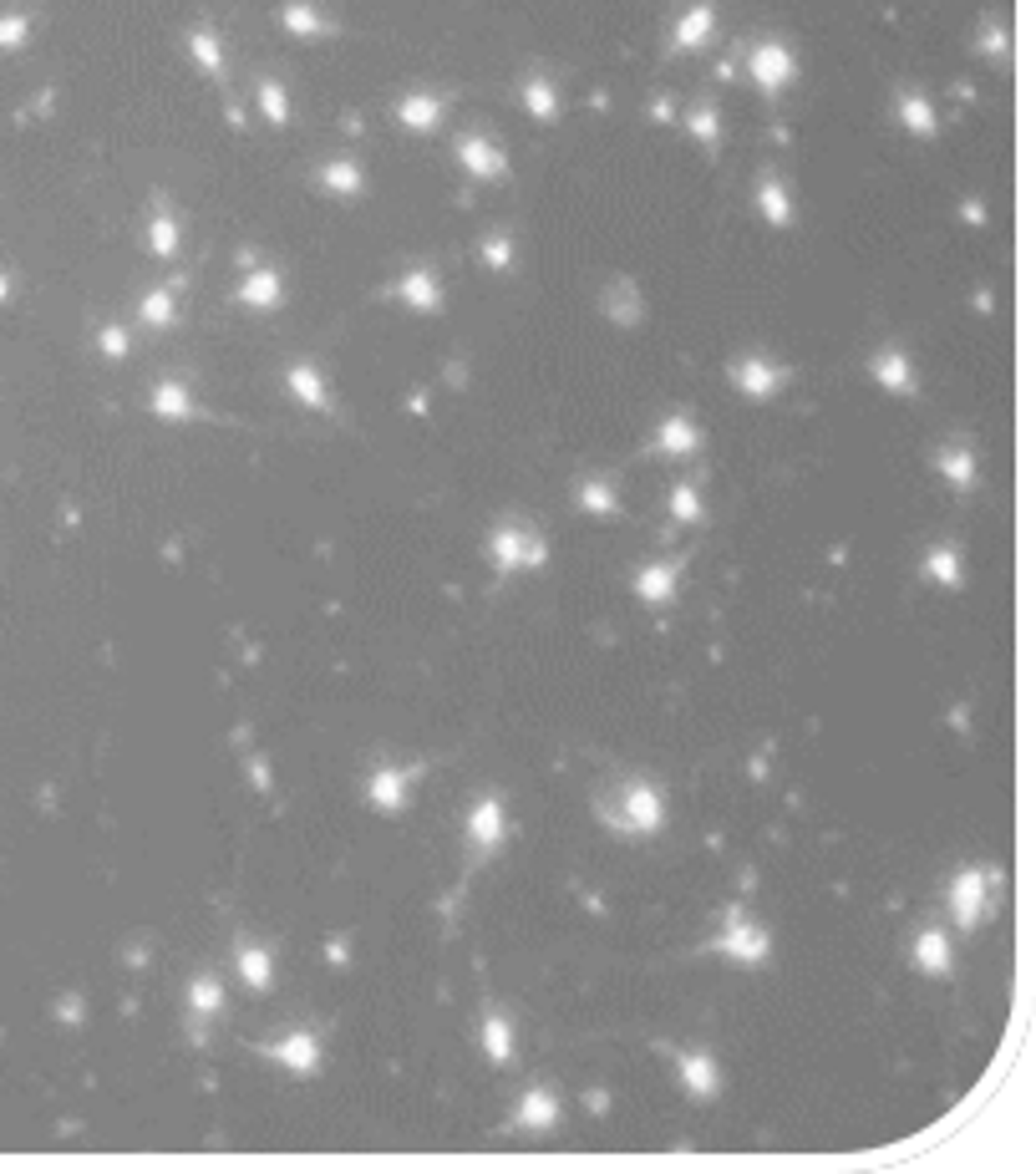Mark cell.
I'll return each mask as SVG.
<instances>
[{
  "label": "cell",
  "instance_id": "cell-14",
  "mask_svg": "<svg viewBox=\"0 0 1036 1174\" xmlns=\"http://www.w3.org/2000/svg\"><path fill=\"white\" fill-rule=\"evenodd\" d=\"M671 585H676V570H671V564H661V570H646V575L635 579V590H640L646 600H665V596H671Z\"/></svg>",
  "mask_w": 1036,
  "mask_h": 1174
},
{
  "label": "cell",
  "instance_id": "cell-7",
  "mask_svg": "<svg viewBox=\"0 0 1036 1174\" xmlns=\"http://www.w3.org/2000/svg\"><path fill=\"white\" fill-rule=\"evenodd\" d=\"M412 778H417V768H376L371 773V803L381 808V814H397V808L406 803Z\"/></svg>",
  "mask_w": 1036,
  "mask_h": 1174
},
{
  "label": "cell",
  "instance_id": "cell-12",
  "mask_svg": "<svg viewBox=\"0 0 1036 1174\" xmlns=\"http://www.w3.org/2000/svg\"><path fill=\"white\" fill-rule=\"evenodd\" d=\"M554 1124H559V1098L549 1088H534L524 1098V1109H518V1129L534 1133V1129H554Z\"/></svg>",
  "mask_w": 1036,
  "mask_h": 1174
},
{
  "label": "cell",
  "instance_id": "cell-8",
  "mask_svg": "<svg viewBox=\"0 0 1036 1174\" xmlns=\"http://www.w3.org/2000/svg\"><path fill=\"white\" fill-rule=\"evenodd\" d=\"M544 555L539 544H528V534L524 529H503L498 539H493V560H498V570L503 575H513V570H524V564H534Z\"/></svg>",
  "mask_w": 1036,
  "mask_h": 1174
},
{
  "label": "cell",
  "instance_id": "cell-21",
  "mask_svg": "<svg viewBox=\"0 0 1036 1174\" xmlns=\"http://www.w3.org/2000/svg\"><path fill=\"white\" fill-rule=\"evenodd\" d=\"M930 575L940 579V585H956V579H960V575H956V555H935V560H930Z\"/></svg>",
  "mask_w": 1036,
  "mask_h": 1174
},
{
  "label": "cell",
  "instance_id": "cell-13",
  "mask_svg": "<svg viewBox=\"0 0 1036 1174\" xmlns=\"http://www.w3.org/2000/svg\"><path fill=\"white\" fill-rule=\"evenodd\" d=\"M483 1047H488V1058H493V1062H503V1068L513 1062V1027H509V1017H503V1011H488V1017H483Z\"/></svg>",
  "mask_w": 1036,
  "mask_h": 1174
},
{
  "label": "cell",
  "instance_id": "cell-25",
  "mask_svg": "<svg viewBox=\"0 0 1036 1174\" xmlns=\"http://www.w3.org/2000/svg\"><path fill=\"white\" fill-rule=\"evenodd\" d=\"M265 107H269V112H275V117H285V97H280L275 87H265Z\"/></svg>",
  "mask_w": 1036,
  "mask_h": 1174
},
{
  "label": "cell",
  "instance_id": "cell-22",
  "mask_svg": "<svg viewBox=\"0 0 1036 1174\" xmlns=\"http://www.w3.org/2000/svg\"><path fill=\"white\" fill-rule=\"evenodd\" d=\"M406 301H422V305H438V295H432V280H406Z\"/></svg>",
  "mask_w": 1036,
  "mask_h": 1174
},
{
  "label": "cell",
  "instance_id": "cell-5",
  "mask_svg": "<svg viewBox=\"0 0 1036 1174\" xmlns=\"http://www.w3.org/2000/svg\"><path fill=\"white\" fill-rule=\"evenodd\" d=\"M462 829H468L473 855H493V849L503 844V803H498V799H478Z\"/></svg>",
  "mask_w": 1036,
  "mask_h": 1174
},
{
  "label": "cell",
  "instance_id": "cell-19",
  "mask_svg": "<svg viewBox=\"0 0 1036 1174\" xmlns=\"http://www.w3.org/2000/svg\"><path fill=\"white\" fill-rule=\"evenodd\" d=\"M661 448H676V453H686V448H691V427H686V417H676V423L661 433Z\"/></svg>",
  "mask_w": 1036,
  "mask_h": 1174
},
{
  "label": "cell",
  "instance_id": "cell-1",
  "mask_svg": "<svg viewBox=\"0 0 1036 1174\" xmlns=\"http://www.w3.org/2000/svg\"><path fill=\"white\" fill-rule=\"evenodd\" d=\"M599 814H605V824L620 829V834H656L665 824V799H661V788L650 778H625V783H615V793L599 803Z\"/></svg>",
  "mask_w": 1036,
  "mask_h": 1174
},
{
  "label": "cell",
  "instance_id": "cell-23",
  "mask_svg": "<svg viewBox=\"0 0 1036 1174\" xmlns=\"http://www.w3.org/2000/svg\"><path fill=\"white\" fill-rule=\"evenodd\" d=\"M676 514H681V519H691V514H697V498H691V489H681V493H676Z\"/></svg>",
  "mask_w": 1036,
  "mask_h": 1174
},
{
  "label": "cell",
  "instance_id": "cell-4",
  "mask_svg": "<svg viewBox=\"0 0 1036 1174\" xmlns=\"http://www.w3.org/2000/svg\"><path fill=\"white\" fill-rule=\"evenodd\" d=\"M265 1058L280 1062V1068H290V1073H316V1068H320V1037L300 1027V1032H290V1037H280V1043H269Z\"/></svg>",
  "mask_w": 1036,
  "mask_h": 1174
},
{
  "label": "cell",
  "instance_id": "cell-20",
  "mask_svg": "<svg viewBox=\"0 0 1036 1174\" xmlns=\"http://www.w3.org/2000/svg\"><path fill=\"white\" fill-rule=\"evenodd\" d=\"M879 382H889V387H909V367L899 356H884L879 361Z\"/></svg>",
  "mask_w": 1036,
  "mask_h": 1174
},
{
  "label": "cell",
  "instance_id": "cell-17",
  "mask_svg": "<svg viewBox=\"0 0 1036 1174\" xmlns=\"http://www.w3.org/2000/svg\"><path fill=\"white\" fill-rule=\"evenodd\" d=\"M290 387H295V391H300V397H305V402H316V407H325V391H320V382H316V376H310V367H295V371H290Z\"/></svg>",
  "mask_w": 1036,
  "mask_h": 1174
},
{
  "label": "cell",
  "instance_id": "cell-2",
  "mask_svg": "<svg viewBox=\"0 0 1036 1174\" xmlns=\"http://www.w3.org/2000/svg\"><path fill=\"white\" fill-rule=\"evenodd\" d=\"M706 951H717V956H732V961H762V956L772 951V941H768V930H762L757 921H747L742 910H732L727 915V925H721V936L717 941H706Z\"/></svg>",
  "mask_w": 1036,
  "mask_h": 1174
},
{
  "label": "cell",
  "instance_id": "cell-24",
  "mask_svg": "<svg viewBox=\"0 0 1036 1174\" xmlns=\"http://www.w3.org/2000/svg\"><path fill=\"white\" fill-rule=\"evenodd\" d=\"M945 468H950V474H956L960 483H965V478H971V463H965V458H960V453H950V458H945Z\"/></svg>",
  "mask_w": 1036,
  "mask_h": 1174
},
{
  "label": "cell",
  "instance_id": "cell-15",
  "mask_svg": "<svg viewBox=\"0 0 1036 1174\" xmlns=\"http://www.w3.org/2000/svg\"><path fill=\"white\" fill-rule=\"evenodd\" d=\"M757 77L768 87H783V77H787V61L777 57V51H757Z\"/></svg>",
  "mask_w": 1036,
  "mask_h": 1174
},
{
  "label": "cell",
  "instance_id": "cell-6",
  "mask_svg": "<svg viewBox=\"0 0 1036 1174\" xmlns=\"http://www.w3.org/2000/svg\"><path fill=\"white\" fill-rule=\"evenodd\" d=\"M676 1073H681V1083H686L691 1098H717L721 1078H717V1062L706 1058V1052H676Z\"/></svg>",
  "mask_w": 1036,
  "mask_h": 1174
},
{
  "label": "cell",
  "instance_id": "cell-18",
  "mask_svg": "<svg viewBox=\"0 0 1036 1174\" xmlns=\"http://www.w3.org/2000/svg\"><path fill=\"white\" fill-rule=\"evenodd\" d=\"M737 382H742L747 391H772V387H777V371H768V367H742Z\"/></svg>",
  "mask_w": 1036,
  "mask_h": 1174
},
{
  "label": "cell",
  "instance_id": "cell-10",
  "mask_svg": "<svg viewBox=\"0 0 1036 1174\" xmlns=\"http://www.w3.org/2000/svg\"><path fill=\"white\" fill-rule=\"evenodd\" d=\"M219 1007H224V992H219V981H214V976H194V981H188V1017H194V1027L214 1022V1017H219Z\"/></svg>",
  "mask_w": 1036,
  "mask_h": 1174
},
{
  "label": "cell",
  "instance_id": "cell-9",
  "mask_svg": "<svg viewBox=\"0 0 1036 1174\" xmlns=\"http://www.w3.org/2000/svg\"><path fill=\"white\" fill-rule=\"evenodd\" d=\"M915 966L924 971V976H945L950 971V941H945V930H920L915 936Z\"/></svg>",
  "mask_w": 1036,
  "mask_h": 1174
},
{
  "label": "cell",
  "instance_id": "cell-16",
  "mask_svg": "<svg viewBox=\"0 0 1036 1174\" xmlns=\"http://www.w3.org/2000/svg\"><path fill=\"white\" fill-rule=\"evenodd\" d=\"M462 158L473 164V173H498V168H503V158H498V153H488L483 143H462Z\"/></svg>",
  "mask_w": 1036,
  "mask_h": 1174
},
{
  "label": "cell",
  "instance_id": "cell-11",
  "mask_svg": "<svg viewBox=\"0 0 1036 1174\" xmlns=\"http://www.w3.org/2000/svg\"><path fill=\"white\" fill-rule=\"evenodd\" d=\"M239 976H244V987H254V992L275 987V961H269V951L244 941V946H239Z\"/></svg>",
  "mask_w": 1036,
  "mask_h": 1174
},
{
  "label": "cell",
  "instance_id": "cell-3",
  "mask_svg": "<svg viewBox=\"0 0 1036 1174\" xmlns=\"http://www.w3.org/2000/svg\"><path fill=\"white\" fill-rule=\"evenodd\" d=\"M986 900H991L986 870H965V874H956V885H950L945 906H950V915H956L960 930H976L980 915H986Z\"/></svg>",
  "mask_w": 1036,
  "mask_h": 1174
}]
</instances>
